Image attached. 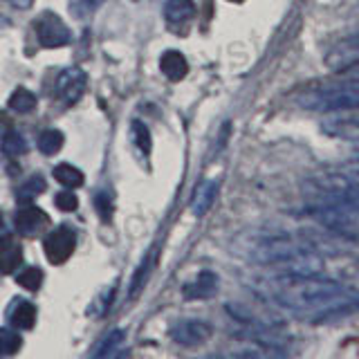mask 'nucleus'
<instances>
[{"label":"nucleus","mask_w":359,"mask_h":359,"mask_svg":"<svg viewBox=\"0 0 359 359\" xmlns=\"http://www.w3.org/2000/svg\"><path fill=\"white\" fill-rule=\"evenodd\" d=\"M231 3H243V0H231Z\"/></svg>","instance_id":"nucleus-34"},{"label":"nucleus","mask_w":359,"mask_h":359,"mask_svg":"<svg viewBox=\"0 0 359 359\" xmlns=\"http://www.w3.org/2000/svg\"><path fill=\"white\" fill-rule=\"evenodd\" d=\"M339 74L348 76V79H355V81H359V59L353 61V63H348L344 67H339Z\"/></svg>","instance_id":"nucleus-30"},{"label":"nucleus","mask_w":359,"mask_h":359,"mask_svg":"<svg viewBox=\"0 0 359 359\" xmlns=\"http://www.w3.org/2000/svg\"><path fill=\"white\" fill-rule=\"evenodd\" d=\"M45 256L52 265H61L67 258L72 256L74 247H76V233L70 227H56L48 238H45Z\"/></svg>","instance_id":"nucleus-7"},{"label":"nucleus","mask_w":359,"mask_h":359,"mask_svg":"<svg viewBox=\"0 0 359 359\" xmlns=\"http://www.w3.org/2000/svg\"><path fill=\"white\" fill-rule=\"evenodd\" d=\"M104 0H70V14L79 20L90 18Z\"/></svg>","instance_id":"nucleus-24"},{"label":"nucleus","mask_w":359,"mask_h":359,"mask_svg":"<svg viewBox=\"0 0 359 359\" xmlns=\"http://www.w3.org/2000/svg\"><path fill=\"white\" fill-rule=\"evenodd\" d=\"M11 243H14V241H11V233L5 231V229H3V224H0V252H3L5 247H9Z\"/></svg>","instance_id":"nucleus-31"},{"label":"nucleus","mask_w":359,"mask_h":359,"mask_svg":"<svg viewBox=\"0 0 359 359\" xmlns=\"http://www.w3.org/2000/svg\"><path fill=\"white\" fill-rule=\"evenodd\" d=\"M310 211L330 229L346 231L359 216V180L344 173H319L303 182Z\"/></svg>","instance_id":"nucleus-2"},{"label":"nucleus","mask_w":359,"mask_h":359,"mask_svg":"<svg viewBox=\"0 0 359 359\" xmlns=\"http://www.w3.org/2000/svg\"><path fill=\"white\" fill-rule=\"evenodd\" d=\"M9 3L14 7H18V9H27V7L34 5V0H9Z\"/></svg>","instance_id":"nucleus-32"},{"label":"nucleus","mask_w":359,"mask_h":359,"mask_svg":"<svg viewBox=\"0 0 359 359\" xmlns=\"http://www.w3.org/2000/svg\"><path fill=\"white\" fill-rule=\"evenodd\" d=\"M0 224H3V218H0Z\"/></svg>","instance_id":"nucleus-35"},{"label":"nucleus","mask_w":359,"mask_h":359,"mask_svg":"<svg viewBox=\"0 0 359 359\" xmlns=\"http://www.w3.org/2000/svg\"><path fill=\"white\" fill-rule=\"evenodd\" d=\"M22 263V250L18 245L11 243L9 247H5L3 252H0V272L3 274H11L14 269H18Z\"/></svg>","instance_id":"nucleus-17"},{"label":"nucleus","mask_w":359,"mask_h":359,"mask_svg":"<svg viewBox=\"0 0 359 359\" xmlns=\"http://www.w3.org/2000/svg\"><path fill=\"white\" fill-rule=\"evenodd\" d=\"M9 108L16 112H32L36 108V95L29 93L25 88H18L16 93L9 97Z\"/></svg>","instance_id":"nucleus-20"},{"label":"nucleus","mask_w":359,"mask_h":359,"mask_svg":"<svg viewBox=\"0 0 359 359\" xmlns=\"http://www.w3.org/2000/svg\"><path fill=\"white\" fill-rule=\"evenodd\" d=\"M160 67L166 74V79H171V81H180V79H184L189 72V63L180 52H166L160 61Z\"/></svg>","instance_id":"nucleus-14"},{"label":"nucleus","mask_w":359,"mask_h":359,"mask_svg":"<svg viewBox=\"0 0 359 359\" xmlns=\"http://www.w3.org/2000/svg\"><path fill=\"white\" fill-rule=\"evenodd\" d=\"M258 292L278 308L308 321H325L359 308V292L321 274L278 272L265 276Z\"/></svg>","instance_id":"nucleus-1"},{"label":"nucleus","mask_w":359,"mask_h":359,"mask_svg":"<svg viewBox=\"0 0 359 359\" xmlns=\"http://www.w3.org/2000/svg\"><path fill=\"white\" fill-rule=\"evenodd\" d=\"M14 224H16V231L18 233H22V236H34L36 231H41L45 224H48V216H45V211L39 209V207H22L16 213Z\"/></svg>","instance_id":"nucleus-10"},{"label":"nucleus","mask_w":359,"mask_h":359,"mask_svg":"<svg viewBox=\"0 0 359 359\" xmlns=\"http://www.w3.org/2000/svg\"><path fill=\"white\" fill-rule=\"evenodd\" d=\"M123 341V330H112L104 341H101L97 348L93 357H108V355H115V351L119 348V344Z\"/></svg>","instance_id":"nucleus-22"},{"label":"nucleus","mask_w":359,"mask_h":359,"mask_svg":"<svg viewBox=\"0 0 359 359\" xmlns=\"http://www.w3.org/2000/svg\"><path fill=\"white\" fill-rule=\"evenodd\" d=\"M18 285L20 287H25L29 292H36L43 283V272L39 267H27V269H22V272L18 274Z\"/></svg>","instance_id":"nucleus-25"},{"label":"nucleus","mask_w":359,"mask_h":359,"mask_svg":"<svg viewBox=\"0 0 359 359\" xmlns=\"http://www.w3.org/2000/svg\"><path fill=\"white\" fill-rule=\"evenodd\" d=\"M321 130L328 137L359 144V106L325 112V117L321 119Z\"/></svg>","instance_id":"nucleus-5"},{"label":"nucleus","mask_w":359,"mask_h":359,"mask_svg":"<svg viewBox=\"0 0 359 359\" xmlns=\"http://www.w3.org/2000/svg\"><path fill=\"white\" fill-rule=\"evenodd\" d=\"M43 191H45V180H43L41 175H34L32 180H27V182L18 189V200H20V202H27V200H32L34 196L43 194Z\"/></svg>","instance_id":"nucleus-26"},{"label":"nucleus","mask_w":359,"mask_h":359,"mask_svg":"<svg viewBox=\"0 0 359 359\" xmlns=\"http://www.w3.org/2000/svg\"><path fill=\"white\" fill-rule=\"evenodd\" d=\"M216 194H218V182H216V180H205V182H200L196 187L194 198H191V213H194L196 218L205 216V213L211 209L213 200H216Z\"/></svg>","instance_id":"nucleus-12"},{"label":"nucleus","mask_w":359,"mask_h":359,"mask_svg":"<svg viewBox=\"0 0 359 359\" xmlns=\"http://www.w3.org/2000/svg\"><path fill=\"white\" fill-rule=\"evenodd\" d=\"M95 205H97L99 216L108 222V220L112 218V198H110L108 194H97V198H95Z\"/></svg>","instance_id":"nucleus-28"},{"label":"nucleus","mask_w":359,"mask_h":359,"mask_svg":"<svg viewBox=\"0 0 359 359\" xmlns=\"http://www.w3.org/2000/svg\"><path fill=\"white\" fill-rule=\"evenodd\" d=\"M63 144H65L63 133L50 128V130H45L41 137H39V151L43 155H56V153L63 149Z\"/></svg>","instance_id":"nucleus-16"},{"label":"nucleus","mask_w":359,"mask_h":359,"mask_svg":"<svg viewBox=\"0 0 359 359\" xmlns=\"http://www.w3.org/2000/svg\"><path fill=\"white\" fill-rule=\"evenodd\" d=\"M250 258L258 265L278 267L280 272H301V274H321L323 256L319 254V247L310 243L306 236L274 231L263 233L252 250Z\"/></svg>","instance_id":"nucleus-3"},{"label":"nucleus","mask_w":359,"mask_h":359,"mask_svg":"<svg viewBox=\"0 0 359 359\" xmlns=\"http://www.w3.org/2000/svg\"><path fill=\"white\" fill-rule=\"evenodd\" d=\"M184 299H209L218 292V276L205 269L191 283L184 285Z\"/></svg>","instance_id":"nucleus-11"},{"label":"nucleus","mask_w":359,"mask_h":359,"mask_svg":"<svg viewBox=\"0 0 359 359\" xmlns=\"http://www.w3.org/2000/svg\"><path fill=\"white\" fill-rule=\"evenodd\" d=\"M348 171H351V173L359 180V157H357V160H353L351 164H348Z\"/></svg>","instance_id":"nucleus-33"},{"label":"nucleus","mask_w":359,"mask_h":359,"mask_svg":"<svg viewBox=\"0 0 359 359\" xmlns=\"http://www.w3.org/2000/svg\"><path fill=\"white\" fill-rule=\"evenodd\" d=\"M3 153L7 157L25 155L27 153V142H25V137H22V135L16 133V130H7L5 137H3Z\"/></svg>","instance_id":"nucleus-19"},{"label":"nucleus","mask_w":359,"mask_h":359,"mask_svg":"<svg viewBox=\"0 0 359 359\" xmlns=\"http://www.w3.org/2000/svg\"><path fill=\"white\" fill-rule=\"evenodd\" d=\"M196 14L194 0H166L164 16L168 22H187Z\"/></svg>","instance_id":"nucleus-15"},{"label":"nucleus","mask_w":359,"mask_h":359,"mask_svg":"<svg viewBox=\"0 0 359 359\" xmlns=\"http://www.w3.org/2000/svg\"><path fill=\"white\" fill-rule=\"evenodd\" d=\"M9 319L16 328L29 330V328H34V323H36V308H34L29 301L16 299L14 306L9 308Z\"/></svg>","instance_id":"nucleus-13"},{"label":"nucleus","mask_w":359,"mask_h":359,"mask_svg":"<svg viewBox=\"0 0 359 359\" xmlns=\"http://www.w3.org/2000/svg\"><path fill=\"white\" fill-rule=\"evenodd\" d=\"M56 207H59L61 211H74L79 207V200L74 194H67V191H63V194L56 196Z\"/></svg>","instance_id":"nucleus-29"},{"label":"nucleus","mask_w":359,"mask_h":359,"mask_svg":"<svg viewBox=\"0 0 359 359\" xmlns=\"http://www.w3.org/2000/svg\"><path fill=\"white\" fill-rule=\"evenodd\" d=\"M151 267H153V256H146L144 263L137 267V272L133 276V283H130V299H135L142 292V287L146 285V280L151 276Z\"/></svg>","instance_id":"nucleus-21"},{"label":"nucleus","mask_w":359,"mask_h":359,"mask_svg":"<svg viewBox=\"0 0 359 359\" xmlns=\"http://www.w3.org/2000/svg\"><path fill=\"white\" fill-rule=\"evenodd\" d=\"M54 177L59 180V182L67 189H76L83 184V173L79 171V168L70 166V164H61L54 168Z\"/></svg>","instance_id":"nucleus-18"},{"label":"nucleus","mask_w":359,"mask_h":359,"mask_svg":"<svg viewBox=\"0 0 359 359\" xmlns=\"http://www.w3.org/2000/svg\"><path fill=\"white\" fill-rule=\"evenodd\" d=\"M213 334V328L202 319H184L177 321L171 328V337L173 341H177L180 346H202L209 337Z\"/></svg>","instance_id":"nucleus-8"},{"label":"nucleus","mask_w":359,"mask_h":359,"mask_svg":"<svg viewBox=\"0 0 359 359\" xmlns=\"http://www.w3.org/2000/svg\"><path fill=\"white\" fill-rule=\"evenodd\" d=\"M133 140H135V144L140 146V151L144 155L151 153V133H149V128H146L142 121L133 123Z\"/></svg>","instance_id":"nucleus-27"},{"label":"nucleus","mask_w":359,"mask_h":359,"mask_svg":"<svg viewBox=\"0 0 359 359\" xmlns=\"http://www.w3.org/2000/svg\"><path fill=\"white\" fill-rule=\"evenodd\" d=\"M34 32H36L39 43L43 48H63V45L72 41L70 27H67L56 14H52V11H45V14H41L36 18V22H34Z\"/></svg>","instance_id":"nucleus-6"},{"label":"nucleus","mask_w":359,"mask_h":359,"mask_svg":"<svg viewBox=\"0 0 359 359\" xmlns=\"http://www.w3.org/2000/svg\"><path fill=\"white\" fill-rule=\"evenodd\" d=\"M20 334L16 330H9V328H0V357L3 355H14L18 353L20 348Z\"/></svg>","instance_id":"nucleus-23"},{"label":"nucleus","mask_w":359,"mask_h":359,"mask_svg":"<svg viewBox=\"0 0 359 359\" xmlns=\"http://www.w3.org/2000/svg\"><path fill=\"white\" fill-rule=\"evenodd\" d=\"M83 88H86V74L79 67H67L56 79V95H59L61 104L65 106L76 104L83 95Z\"/></svg>","instance_id":"nucleus-9"},{"label":"nucleus","mask_w":359,"mask_h":359,"mask_svg":"<svg viewBox=\"0 0 359 359\" xmlns=\"http://www.w3.org/2000/svg\"><path fill=\"white\" fill-rule=\"evenodd\" d=\"M294 101L303 110H317V112L353 108L359 106V81L337 72V76L332 79L312 81L297 90Z\"/></svg>","instance_id":"nucleus-4"}]
</instances>
